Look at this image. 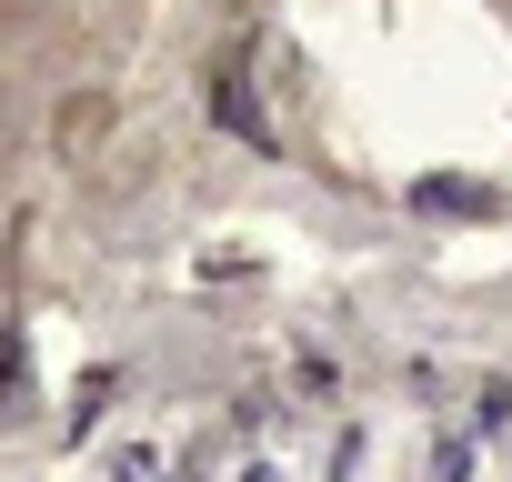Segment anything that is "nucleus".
<instances>
[{"instance_id": "f257e3e1", "label": "nucleus", "mask_w": 512, "mask_h": 482, "mask_svg": "<svg viewBox=\"0 0 512 482\" xmlns=\"http://www.w3.org/2000/svg\"><path fill=\"white\" fill-rule=\"evenodd\" d=\"M432 211H492V191H462V181H422Z\"/></svg>"}]
</instances>
